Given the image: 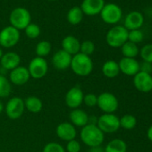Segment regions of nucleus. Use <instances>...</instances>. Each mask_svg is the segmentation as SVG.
<instances>
[{
	"mask_svg": "<svg viewBox=\"0 0 152 152\" xmlns=\"http://www.w3.org/2000/svg\"><path fill=\"white\" fill-rule=\"evenodd\" d=\"M80 138L86 146L93 148L101 146L105 139V133L97 126V124H88L82 128Z\"/></svg>",
	"mask_w": 152,
	"mask_h": 152,
	"instance_id": "nucleus-1",
	"label": "nucleus"
},
{
	"mask_svg": "<svg viewBox=\"0 0 152 152\" xmlns=\"http://www.w3.org/2000/svg\"><path fill=\"white\" fill-rule=\"evenodd\" d=\"M70 68L76 75L81 76V77H86L92 72L94 64L91 56L78 53L72 56Z\"/></svg>",
	"mask_w": 152,
	"mask_h": 152,
	"instance_id": "nucleus-2",
	"label": "nucleus"
},
{
	"mask_svg": "<svg viewBox=\"0 0 152 152\" xmlns=\"http://www.w3.org/2000/svg\"><path fill=\"white\" fill-rule=\"evenodd\" d=\"M128 32L129 31L124 26H114L107 31L106 41L111 48H121L126 41H128Z\"/></svg>",
	"mask_w": 152,
	"mask_h": 152,
	"instance_id": "nucleus-3",
	"label": "nucleus"
},
{
	"mask_svg": "<svg viewBox=\"0 0 152 152\" xmlns=\"http://www.w3.org/2000/svg\"><path fill=\"white\" fill-rule=\"evenodd\" d=\"M9 21L11 23V26L15 27L18 31L24 30L31 21V15L24 7H16L15 8L9 16Z\"/></svg>",
	"mask_w": 152,
	"mask_h": 152,
	"instance_id": "nucleus-4",
	"label": "nucleus"
},
{
	"mask_svg": "<svg viewBox=\"0 0 152 152\" xmlns=\"http://www.w3.org/2000/svg\"><path fill=\"white\" fill-rule=\"evenodd\" d=\"M97 106L104 114H114L118 109L119 101L113 93L105 91L98 96Z\"/></svg>",
	"mask_w": 152,
	"mask_h": 152,
	"instance_id": "nucleus-5",
	"label": "nucleus"
},
{
	"mask_svg": "<svg viewBox=\"0 0 152 152\" xmlns=\"http://www.w3.org/2000/svg\"><path fill=\"white\" fill-rule=\"evenodd\" d=\"M97 126L104 133H114L120 129V120L115 114H103L98 117Z\"/></svg>",
	"mask_w": 152,
	"mask_h": 152,
	"instance_id": "nucleus-6",
	"label": "nucleus"
},
{
	"mask_svg": "<svg viewBox=\"0 0 152 152\" xmlns=\"http://www.w3.org/2000/svg\"><path fill=\"white\" fill-rule=\"evenodd\" d=\"M99 15L104 23L107 24H115L122 19L123 12L118 5L108 3L105 4Z\"/></svg>",
	"mask_w": 152,
	"mask_h": 152,
	"instance_id": "nucleus-7",
	"label": "nucleus"
},
{
	"mask_svg": "<svg viewBox=\"0 0 152 152\" xmlns=\"http://www.w3.org/2000/svg\"><path fill=\"white\" fill-rule=\"evenodd\" d=\"M25 111L24 99L20 97L11 98L5 106V112L8 118L17 120L22 117Z\"/></svg>",
	"mask_w": 152,
	"mask_h": 152,
	"instance_id": "nucleus-8",
	"label": "nucleus"
},
{
	"mask_svg": "<svg viewBox=\"0 0 152 152\" xmlns=\"http://www.w3.org/2000/svg\"><path fill=\"white\" fill-rule=\"evenodd\" d=\"M28 71L30 72L31 78L39 80L45 77L48 71V64L43 57L36 56L31 60L28 65Z\"/></svg>",
	"mask_w": 152,
	"mask_h": 152,
	"instance_id": "nucleus-9",
	"label": "nucleus"
},
{
	"mask_svg": "<svg viewBox=\"0 0 152 152\" xmlns=\"http://www.w3.org/2000/svg\"><path fill=\"white\" fill-rule=\"evenodd\" d=\"M20 40V31L13 26H7L0 31V46L5 48L15 47Z\"/></svg>",
	"mask_w": 152,
	"mask_h": 152,
	"instance_id": "nucleus-10",
	"label": "nucleus"
},
{
	"mask_svg": "<svg viewBox=\"0 0 152 152\" xmlns=\"http://www.w3.org/2000/svg\"><path fill=\"white\" fill-rule=\"evenodd\" d=\"M83 97L84 93L79 86L72 87L68 90L64 96L65 105L71 109L79 108L83 104Z\"/></svg>",
	"mask_w": 152,
	"mask_h": 152,
	"instance_id": "nucleus-11",
	"label": "nucleus"
},
{
	"mask_svg": "<svg viewBox=\"0 0 152 152\" xmlns=\"http://www.w3.org/2000/svg\"><path fill=\"white\" fill-rule=\"evenodd\" d=\"M133 85L140 92H150L152 91V75L140 71L133 76Z\"/></svg>",
	"mask_w": 152,
	"mask_h": 152,
	"instance_id": "nucleus-12",
	"label": "nucleus"
},
{
	"mask_svg": "<svg viewBox=\"0 0 152 152\" xmlns=\"http://www.w3.org/2000/svg\"><path fill=\"white\" fill-rule=\"evenodd\" d=\"M31 79V75L27 67L19 65L15 69L10 71L9 81L12 84L16 86H22L26 84Z\"/></svg>",
	"mask_w": 152,
	"mask_h": 152,
	"instance_id": "nucleus-13",
	"label": "nucleus"
},
{
	"mask_svg": "<svg viewBox=\"0 0 152 152\" xmlns=\"http://www.w3.org/2000/svg\"><path fill=\"white\" fill-rule=\"evenodd\" d=\"M56 133L60 140L67 142L76 138V136H77V130H76L75 126L72 124L70 122H62L56 126Z\"/></svg>",
	"mask_w": 152,
	"mask_h": 152,
	"instance_id": "nucleus-14",
	"label": "nucleus"
},
{
	"mask_svg": "<svg viewBox=\"0 0 152 152\" xmlns=\"http://www.w3.org/2000/svg\"><path fill=\"white\" fill-rule=\"evenodd\" d=\"M120 72L127 76H134L140 71V64L135 58L123 57L118 63Z\"/></svg>",
	"mask_w": 152,
	"mask_h": 152,
	"instance_id": "nucleus-15",
	"label": "nucleus"
},
{
	"mask_svg": "<svg viewBox=\"0 0 152 152\" xmlns=\"http://www.w3.org/2000/svg\"><path fill=\"white\" fill-rule=\"evenodd\" d=\"M105 6V0H83L81 9L83 15L93 16L99 15Z\"/></svg>",
	"mask_w": 152,
	"mask_h": 152,
	"instance_id": "nucleus-16",
	"label": "nucleus"
},
{
	"mask_svg": "<svg viewBox=\"0 0 152 152\" xmlns=\"http://www.w3.org/2000/svg\"><path fill=\"white\" fill-rule=\"evenodd\" d=\"M72 56L63 49L57 50L52 56L53 66L57 70H65L70 67Z\"/></svg>",
	"mask_w": 152,
	"mask_h": 152,
	"instance_id": "nucleus-17",
	"label": "nucleus"
},
{
	"mask_svg": "<svg viewBox=\"0 0 152 152\" xmlns=\"http://www.w3.org/2000/svg\"><path fill=\"white\" fill-rule=\"evenodd\" d=\"M143 23H144L143 15L140 12L132 11L126 15L124 19V27L128 31L140 30V28L143 25Z\"/></svg>",
	"mask_w": 152,
	"mask_h": 152,
	"instance_id": "nucleus-18",
	"label": "nucleus"
},
{
	"mask_svg": "<svg viewBox=\"0 0 152 152\" xmlns=\"http://www.w3.org/2000/svg\"><path fill=\"white\" fill-rule=\"evenodd\" d=\"M21 64V56L13 51L7 52L3 55L0 59V64L1 67L6 69L7 71H12L18 67Z\"/></svg>",
	"mask_w": 152,
	"mask_h": 152,
	"instance_id": "nucleus-19",
	"label": "nucleus"
},
{
	"mask_svg": "<svg viewBox=\"0 0 152 152\" xmlns=\"http://www.w3.org/2000/svg\"><path fill=\"white\" fill-rule=\"evenodd\" d=\"M89 115L81 108H75L72 109L69 114L70 123L73 124L75 127H81L83 128L86 124H89Z\"/></svg>",
	"mask_w": 152,
	"mask_h": 152,
	"instance_id": "nucleus-20",
	"label": "nucleus"
},
{
	"mask_svg": "<svg viewBox=\"0 0 152 152\" xmlns=\"http://www.w3.org/2000/svg\"><path fill=\"white\" fill-rule=\"evenodd\" d=\"M80 40L72 35H68L64 37L62 40V49L70 54L71 56H74L80 53Z\"/></svg>",
	"mask_w": 152,
	"mask_h": 152,
	"instance_id": "nucleus-21",
	"label": "nucleus"
},
{
	"mask_svg": "<svg viewBox=\"0 0 152 152\" xmlns=\"http://www.w3.org/2000/svg\"><path fill=\"white\" fill-rule=\"evenodd\" d=\"M102 73L105 77L113 79L115 78L116 76L120 73V69L118 63L115 60H107L102 65Z\"/></svg>",
	"mask_w": 152,
	"mask_h": 152,
	"instance_id": "nucleus-22",
	"label": "nucleus"
},
{
	"mask_svg": "<svg viewBox=\"0 0 152 152\" xmlns=\"http://www.w3.org/2000/svg\"><path fill=\"white\" fill-rule=\"evenodd\" d=\"M24 106H25V110L33 114H37L42 110L43 102L38 97L30 96L24 99Z\"/></svg>",
	"mask_w": 152,
	"mask_h": 152,
	"instance_id": "nucleus-23",
	"label": "nucleus"
},
{
	"mask_svg": "<svg viewBox=\"0 0 152 152\" xmlns=\"http://www.w3.org/2000/svg\"><path fill=\"white\" fill-rule=\"evenodd\" d=\"M127 144L124 140L113 139L104 148V152H126Z\"/></svg>",
	"mask_w": 152,
	"mask_h": 152,
	"instance_id": "nucleus-24",
	"label": "nucleus"
},
{
	"mask_svg": "<svg viewBox=\"0 0 152 152\" xmlns=\"http://www.w3.org/2000/svg\"><path fill=\"white\" fill-rule=\"evenodd\" d=\"M67 21L72 25L79 24L83 19V13L80 7H73L67 13Z\"/></svg>",
	"mask_w": 152,
	"mask_h": 152,
	"instance_id": "nucleus-25",
	"label": "nucleus"
},
{
	"mask_svg": "<svg viewBox=\"0 0 152 152\" xmlns=\"http://www.w3.org/2000/svg\"><path fill=\"white\" fill-rule=\"evenodd\" d=\"M121 51L124 57L127 58H135L140 53V49L137 44H134L131 41H126L121 47Z\"/></svg>",
	"mask_w": 152,
	"mask_h": 152,
	"instance_id": "nucleus-26",
	"label": "nucleus"
},
{
	"mask_svg": "<svg viewBox=\"0 0 152 152\" xmlns=\"http://www.w3.org/2000/svg\"><path fill=\"white\" fill-rule=\"evenodd\" d=\"M12 92V83L5 75L0 74V98H7Z\"/></svg>",
	"mask_w": 152,
	"mask_h": 152,
	"instance_id": "nucleus-27",
	"label": "nucleus"
},
{
	"mask_svg": "<svg viewBox=\"0 0 152 152\" xmlns=\"http://www.w3.org/2000/svg\"><path fill=\"white\" fill-rule=\"evenodd\" d=\"M51 50H52V45L48 40L39 41L35 48V52L37 56L43 57V58L48 56L50 54Z\"/></svg>",
	"mask_w": 152,
	"mask_h": 152,
	"instance_id": "nucleus-28",
	"label": "nucleus"
},
{
	"mask_svg": "<svg viewBox=\"0 0 152 152\" xmlns=\"http://www.w3.org/2000/svg\"><path fill=\"white\" fill-rule=\"evenodd\" d=\"M119 120H120V128H123L124 130H128V131L132 130L137 125L136 117L130 114L124 115L121 118H119Z\"/></svg>",
	"mask_w": 152,
	"mask_h": 152,
	"instance_id": "nucleus-29",
	"label": "nucleus"
},
{
	"mask_svg": "<svg viewBox=\"0 0 152 152\" xmlns=\"http://www.w3.org/2000/svg\"><path fill=\"white\" fill-rule=\"evenodd\" d=\"M139 55L140 56L143 62L152 64V44L144 45L140 48Z\"/></svg>",
	"mask_w": 152,
	"mask_h": 152,
	"instance_id": "nucleus-30",
	"label": "nucleus"
},
{
	"mask_svg": "<svg viewBox=\"0 0 152 152\" xmlns=\"http://www.w3.org/2000/svg\"><path fill=\"white\" fill-rule=\"evenodd\" d=\"M24 31H25V35L31 39H37L41 32L39 26L36 23H31L24 29Z\"/></svg>",
	"mask_w": 152,
	"mask_h": 152,
	"instance_id": "nucleus-31",
	"label": "nucleus"
},
{
	"mask_svg": "<svg viewBox=\"0 0 152 152\" xmlns=\"http://www.w3.org/2000/svg\"><path fill=\"white\" fill-rule=\"evenodd\" d=\"M42 152H66V151L64 147L60 143L56 141H51L44 146Z\"/></svg>",
	"mask_w": 152,
	"mask_h": 152,
	"instance_id": "nucleus-32",
	"label": "nucleus"
},
{
	"mask_svg": "<svg viewBox=\"0 0 152 152\" xmlns=\"http://www.w3.org/2000/svg\"><path fill=\"white\" fill-rule=\"evenodd\" d=\"M95 51V45L91 40H84L81 43L80 53L91 56Z\"/></svg>",
	"mask_w": 152,
	"mask_h": 152,
	"instance_id": "nucleus-33",
	"label": "nucleus"
},
{
	"mask_svg": "<svg viewBox=\"0 0 152 152\" xmlns=\"http://www.w3.org/2000/svg\"><path fill=\"white\" fill-rule=\"evenodd\" d=\"M143 40V33L140 30L129 31L128 32V41H131L134 44H138Z\"/></svg>",
	"mask_w": 152,
	"mask_h": 152,
	"instance_id": "nucleus-34",
	"label": "nucleus"
},
{
	"mask_svg": "<svg viewBox=\"0 0 152 152\" xmlns=\"http://www.w3.org/2000/svg\"><path fill=\"white\" fill-rule=\"evenodd\" d=\"M64 148L67 152H80L81 151V143L76 139H74V140L67 141Z\"/></svg>",
	"mask_w": 152,
	"mask_h": 152,
	"instance_id": "nucleus-35",
	"label": "nucleus"
},
{
	"mask_svg": "<svg viewBox=\"0 0 152 152\" xmlns=\"http://www.w3.org/2000/svg\"><path fill=\"white\" fill-rule=\"evenodd\" d=\"M83 103L89 107H93L97 106L98 96L95 95L94 93H88V94L84 95V97H83Z\"/></svg>",
	"mask_w": 152,
	"mask_h": 152,
	"instance_id": "nucleus-36",
	"label": "nucleus"
},
{
	"mask_svg": "<svg viewBox=\"0 0 152 152\" xmlns=\"http://www.w3.org/2000/svg\"><path fill=\"white\" fill-rule=\"evenodd\" d=\"M140 71L151 74V72H152V64L143 62L142 64H140Z\"/></svg>",
	"mask_w": 152,
	"mask_h": 152,
	"instance_id": "nucleus-37",
	"label": "nucleus"
},
{
	"mask_svg": "<svg viewBox=\"0 0 152 152\" xmlns=\"http://www.w3.org/2000/svg\"><path fill=\"white\" fill-rule=\"evenodd\" d=\"M89 152H104V148L101 146L93 147V148H91Z\"/></svg>",
	"mask_w": 152,
	"mask_h": 152,
	"instance_id": "nucleus-38",
	"label": "nucleus"
},
{
	"mask_svg": "<svg viewBox=\"0 0 152 152\" xmlns=\"http://www.w3.org/2000/svg\"><path fill=\"white\" fill-rule=\"evenodd\" d=\"M147 137L152 142V124L148 127V129L147 131Z\"/></svg>",
	"mask_w": 152,
	"mask_h": 152,
	"instance_id": "nucleus-39",
	"label": "nucleus"
},
{
	"mask_svg": "<svg viewBox=\"0 0 152 152\" xmlns=\"http://www.w3.org/2000/svg\"><path fill=\"white\" fill-rule=\"evenodd\" d=\"M3 111H5V106L1 101H0V114H1Z\"/></svg>",
	"mask_w": 152,
	"mask_h": 152,
	"instance_id": "nucleus-40",
	"label": "nucleus"
},
{
	"mask_svg": "<svg viewBox=\"0 0 152 152\" xmlns=\"http://www.w3.org/2000/svg\"><path fill=\"white\" fill-rule=\"evenodd\" d=\"M3 55H4L3 50H2V48H0V59H1V57L3 56Z\"/></svg>",
	"mask_w": 152,
	"mask_h": 152,
	"instance_id": "nucleus-41",
	"label": "nucleus"
},
{
	"mask_svg": "<svg viewBox=\"0 0 152 152\" xmlns=\"http://www.w3.org/2000/svg\"><path fill=\"white\" fill-rule=\"evenodd\" d=\"M48 1H56V0H48Z\"/></svg>",
	"mask_w": 152,
	"mask_h": 152,
	"instance_id": "nucleus-42",
	"label": "nucleus"
}]
</instances>
